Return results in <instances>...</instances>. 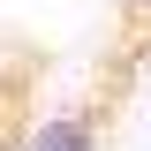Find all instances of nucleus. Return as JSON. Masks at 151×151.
I'll return each instance as SVG.
<instances>
[{
    "label": "nucleus",
    "mask_w": 151,
    "mask_h": 151,
    "mask_svg": "<svg viewBox=\"0 0 151 151\" xmlns=\"http://www.w3.org/2000/svg\"><path fill=\"white\" fill-rule=\"evenodd\" d=\"M129 8H136V23H151V0H129Z\"/></svg>",
    "instance_id": "f03ea898"
},
{
    "label": "nucleus",
    "mask_w": 151,
    "mask_h": 151,
    "mask_svg": "<svg viewBox=\"0 0 151 151\" xmlns=\"http://www.w3.org/2000/svg\"><path fill=\"white\" fill-rule=\"evenodd\" d=\"M23 151H98V113H91V106H60V113H45V121L23 136Z\"/></svg>",
    "instance_id": "f257e3e1"
}]
</instances>
